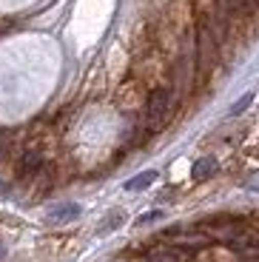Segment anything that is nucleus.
<instances>
[{
  "label": "nucleus",
  "instance_id": "f257e3e1",
  "mask_svg": "<svg viewBox=\"0 0 259 262\" xmlns=\"http://www.w3.org/2000/svg\"><path fill=\"white\" fill-rule=\"evenodd\" d=\"M168 112H171V92L168 89L151 92L148 103H145V125H148L151 131H157L165 120H168Z\"/></svg>",
  "mask_w": 259,
  "mask_h": 262
},
{
  "label": "nucleus",
  "instance_id": "f03ea898",
  "mask_svg": "<svg viewBox=\"0 0 259 262\" xmlns=\"http://www.w3.org/2000/svg\"><path fill=\"white\" fill-rule=\"evenodd\" d=\"M80 205L77 203H60V205H54L52 211H49V223H72V220H77L80 216Z\"/></svg>",
  "mask_w": 259,
  "mask_h": 262
},
{
  "label": "nucleus",
  "instance_id": "7ed1b4c3",
  "mask_svg": "<svg viewBox=\"0 0 259 262\" xmlns=\"http://www.w3.org/2000/svg\"><path fill=\"white\" fill-rule=\"evenodd\" d=\"M40 165H43V154L37 148H29L23 154V160H20V171L23 174H34V171H40Z\"/></svg>",
  "mask_w": 259,
  "mask_h": 262
},
{
  "label": "nucleus",
  "instance_id": "20e7f679",
  "mask_svg": "<svg viewBox=\"0 0 259 262\" xmlns=\"http://www.w3.org/2000/svg\"><path fill=\"white\" fill-rule=\"evenodd\" d=\"M214 171H217V160L214 157H202V160H197V163H194L191 174H194V180H208Z\"/></svg>",
  "mask_w": 259,
  "mask_h": 262
},
{
  "label": "nucleus",
  "instance_id": "39448f33",
  "mask_svg": "<svg viewBox=\"0 0 259 262\" xmlns=\"http://www.w3.org/2000/svg\"><path fill=\"white\" fill-rule=\"evenodd\" d=\"M180 259H182L180 251H174V248H154L145 256V262H180Z\"/></svg>",
  "mask_w": 259,
  "mask_h": 262
},
{
  "label": "nucleus",
  "instance_id": "423d86ee",
  "mask_svg": "<svg viewBox=\"0 0 259 262\" xmlns=\"http://www.w3.org/2000/svg\"><path fill=\"white\" fill-rule=\"evenodd\" d=\"M154 180H157V171H143V174H137L134 180L125 183V191H143V188H148Z\"/></svg>",
  "mask_w": 259,
  "mask_h": 262
},
{
  "label": "nucleus",
  "instance_id": "0eeeda50",
  "mask_svg": "<svg viewBox=\"0 0 259 262\" xmlns=\"http://www.w3.org/2000/svg\"><path fill=\"white\" fill-rule=\"evenodd\" d=\"M120 223H123V214H120V211H111V216L105 220L103 225H100V234H109V231H111V228H117Z\"/></svg>",
  "mask_w": 259,
  "mask_h": 262
},
{
  "label": "nucleus",
  "instance_id": "6e6552de",
  "mask_svg": "<svg viewBox=\"0 0 259 262\" xmlns=\"http://www.w3.org/2000/svg\"><path fill=\"white\" fill-rule=\"evenodd\" d=\"M251 100H253V94H245L242 100H236V103L231 105V117H236V114H242V112H245L248 105H251Z\"/></svg>",
  "mask_w": 259,
  "mask_h": 262
},
{
  "label": "nucleus",
  "instance_id": "1a4fd4ad",
  "mask_svg": "<svg viewBox=\"0 0 259 262\" xmlns=\"http://www.w3.org/2000/svg\"><path fill=\"white\" fill-rule=\"evenodd\" d=\"M242 185H245L248 191H259V171H251V174L242 180Z\"/></svg>",
  "mask_w": 259,
  "mask_h": 262
},
{
  "label": "nucleus",
  "instance_id": "9d476101",
  "mask_svg": "<svg viewBox=\"0 0 259 262\" xmlns=\"http://www.w3.org/2000/svg\"><path fill=\"white\" fill-rule=\"evenodd\" d=\"M160 216H162V211H151V214H143L140 220H137V223L145 225V223H154V220H160Z\"/></svg>",
  "mask_w": 259,
  "mask_h": 262
},
{
  "label": "nucleus",
  "instance_id": "9b49d317",
  "mask_svg": "<svg viewBox=\"0 0 259 262\" xmlns=\"http://www.w3.org/2000/svg\"><path fill=\"white\" fill-rule=\"evenodd\" d=\"M240 3H245V6H251V3H259V0H240Z\"/></svg>",
  "mask_w": 259,
  "mask_h": 262
}]
</instances>
